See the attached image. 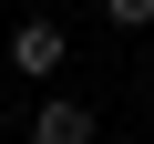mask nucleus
<instances>
[{"label":"nucleus","instance_id":"obj_2","mask_svg":"<svg viewBox=\"0 0 154 144\" xmlns=\"http://www.w3.org/2000/svg\"><path fill=\"white\" fill-rule=\"evenodd\" d=\"M11 62H21V72H62V31H51V21H31V31L11 41Z\"/></svg>","mask_w":154,"mask_h":144},{"label":"nucleus","instance_id":"obj_4","mask_svg":"<svg viewBox=\"0 0 154 144\" xmlns=\"http://www.w3.org/2000/svg\"><path fill=\"white\" fill-rule=\"evenodd\" d=\"M144 52H154V31H144Z\"/></svg>","mask_w":154,"mask_h":144},{"label":"nucleus","instance_id":"obj_3","mask_svg":"<svg viewBox=\"0 0 154 144\" xmlns=\"http://www.w3.org/2000/svg\"><path fill=\"white\" fill-rule=\"evenodd\" d=\"M103 11H113L123 31H154V0H103Z\"/></svg>","mask_w":154,"mask_h":144},{"label":"nucleus","instance_id":"obj_1","mask_svg":"<svg viewBox=\"0 0 154 144\" xmlns=\"http://www.w3.org/2000/svg\"><path fill=\"white\" fill-rule=\"evenodd\" d=\"M31 144H93V103H72V93H51V103L31 113Z\"/></svg>","mask_w":154,"mask_h":144}]
</instances>
